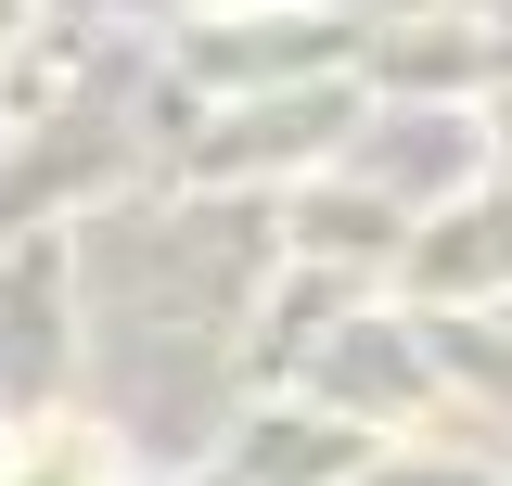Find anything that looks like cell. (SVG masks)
Returning a JSON list of instances; mask_svg holds the SVG:
<instances>
[{
    "label": "cell",
    "instance_id": "7a4b0ae2",
    "mask_svg": "<svg viewBox=\"0 0 512 486\" xmlns=\"http://www.w3.org/2000/svg\"><path fill=\"white\" fill-rule=\"evenodd\" d=\"M13 26H26V0H0V39H13Z\"/></svg>",
    "mask_w": 512,
    "mask_h": 486
},
{
    "label": "cell",
    "instance_id": "6da1fadb",
    "mask_svg": "<svg viewBox=\"0 0 512 486\" xmlns=\"http://www.w3.org/2000/svg\"><path fill=\"white\" fill-rule=\"evenodd\" d=\"M0 486H103V461H90L77 435H39V448H26V461H13Z\"/></svg>",
    "mask_w": 512,
    "mask_h": 486
}]
</instances>
